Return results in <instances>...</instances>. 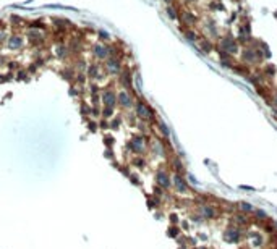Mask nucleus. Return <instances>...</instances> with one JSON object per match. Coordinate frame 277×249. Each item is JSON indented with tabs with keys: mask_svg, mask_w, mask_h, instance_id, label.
<instances>
[{
	"mask_svg": "<svg viewBox=\"0 0 277 249\" xmlns=\"http://www.w3.org/2000/svg\"><path fill=\"white\" fill-rule=\"evenodd\" d=\"M99 126H101V128H107V126H109V123H107V120H102V121L99 123Z\"/></svg>",
	"mask_w": 277,
	"mask_h": 249,
	"instance_id": "25",
	"label": "nucleus"
},
{
	"mask_svg": "<svg viewBox=\"0 0 277 249\" xmlns=\"http://www.w3.org/2000/svg\"><path fill=\"white\" fill-rule=\"evenodd\" d=\"M120 75H122V78H120L122 86L125 89H131V75H130V71H122Z\"/></svg>",
	"mask_w": 277,
	"mask_h": 249,
	"instance_id": "9",
	"label": "nucleus"
},
{
	"mask_svg": "<svg viewBox=\"0 0 277 249\" xmlns=\"http://www.w3.org/2000/svg\"><path fill=\"white\" fill-rule=\"evenodd\" d=\"M118 124H120V120H114V121H112V124H110V126L115 129V128H118Z\"/></svg>",
	"mask_w": 277,
	"mask_h": 249,
	"instance_id": "24",
	"label": "nucleus"
},
{
	"mask_svg": "<svg viewBox=\"0 0 277 249\" xmlns=\"http://www.w3.org/2000/svg\"><path fill=\"white\" fill-rule=\"evenodd\" d=\"M173 183H175V186H177L178 191H186V183H185V180L180 177V175H175V177H173Z\"/></svg>",
	"mask_w": 277,
	"mask_h": 249,
	"instance_id": "12",
	"label": "nucleus"
},
{
	"mask_svg": "<svg viewBox=\"0 0 277 249\" xmlns=\"http://www.w3.org/2000/svg\"><path fill=\"white\" fill-rule=\"evenodd\" d=\"M240 188H241V189H246V191H251V189H253V188H250V186H240Z\"/></svg>",
	"mask_w": 277,
	"mask_h": 249,
	"instance_id": "29",
	"label": "nucleus"
},
{
	"mask_svg": "<svg viewBox=\"0 0 277 249\" xmlns=\"http://www.w3.org/2000/svg\"><path fill=\"white\" fill-rule=\"evenodd\" d=\"M55 52H57V55L60 57V58H63V57L66 55V47L65 45H59V47L55 49Z\"/></svg>",
	"mask_w": 277,
	"mask_h": 249,
	"instance_id": "16",
	"label": "nucleus"
},
{
	"mask_svg": "<svg viewBox=\"0 0 277 249\" xmlns=\"http://www.w3.org/2000/svg\"><path fill=\"white\" fill-rule=\"evenodd\" d=\"M23 45H25V39L21 36H18V34H13V36L8 39V47L12 50H20V49H23Z\"/></svg>",
	"mask_w": 277,
	"mask_h": 249,
	"instance_id": "6",
	"label": "nucleus"
},
{
	"mask_svg": "<svg viewBox=\"0 0 277 249\" xmlns=\"http://www.w3.org/2000/svg\"><path fill=\"white\" fill-rule=\"evenodd\" d=\"M93 54L97 57L99 60H105L110 57V45L107 44H96L93 47Z\"/></svg>",
	"mask_w": 277,
	"mask_h": 249,
	"instance_id": "4",
	"label": "nucleus"
},
{
	"mask_svg": "<svg viewBox=\"0 0 277 249\" xmlns=\"http://www.w3.org/2000/svg\"><path fill=\"white\" fill-rule=\"evenodd\" d=\"M241 58L245 61H254V58H256V54L253 52V49H246L245 52H243Z\"/></svg>",
	"mask_w": 277,
	"mask_h": 249,
	"instance_id": "14",
	"label": "nucleus"
},
{
	"mask_svg": "<svg viewBox=\"0 0 277 249\" xmlns=\"http://www.w3.org/2000/svg\"><path fill=\"white\" fill-rule=\"evenodd\" d=\"M117 104L122 107V109H130V107L133 105V95L128 92L127 89L120 91V92L117 94Z\"/></svg>",
	"mask_w": 277,
	"mask_h": 249,
	"instance_id": "3",
	"label": "nucleus"
},
{
	"mask_svg": "<svg viewBox=\"0 0 277 249\" xmlns=\"http://www.w3.org/2000/svg\"><path fill=\"white\" fill-rule=\"evenodd\" d=\"M157 183H159L162 188H169V186H170V180H169L167 173H164V172L157 173Z\"/></svg>",
	"mask_w": 277,
	"mask_h": 249,
	"instance_id": "10",
	"label": "nucleus"
},
{
	"mask_svg": "<svg viewBox=\"0 0 277 249\" xmlns=\"http://www.w3.org/2000/svg\"><path fill=\"white\" fill-rule=\"evenodd\" d=\"M102 104H104V107H115L117 105V94L112 89H105L102 92Z\"/></svg>",
	"mask_w": 277,
	"mask_h": 249,
	"instance_id": "5",
	"label": "nucleus"
},
{
	"mask_svg": "<svg viewBox=\"0 0 277 249\" xmlns=\"http://www.w3.org/2000/svg\"><path fill=\"white\" fill-rule=\"evenodd\" d=\"M89 128L94 131V129H96V123H94V121H89Z\"/></svg>",
	"mask_w": 277,
	"mask_h": 249,
	"instance_id": "27",
	"label": "nucleus"
},
{
	"mask_svg": "<svg viewBox=\"0 0 277 249\" xmlns=\"http://www.w3.org/2000/svg\"><path fill=\"white\" fill-rule=\"evenodd\" d=\"M102 115H104V118H109V117H112V115H114V107H104V110H102Z\"/></svg>",
	"mask_w": 277,
	"mask_h": 249,
	"instance_id": "17",
	"label": "nucleus"
},
{
	"mask_svg": "<svg viewBox=\"0 0 277 249\" xmlns=\"http://www.w3.org/2000/svg\"><path fill=\"white\" fill-rule=\"evenodd\" d=\"M3 39H5V34H3V31H0V42H2Z\"/></svg>",
	"mask_w": 277,
	"mask_h": 249,
	"instance_id": "28",
	"label": "nucleus"
},
{
	"mask_svg": "<svg viewBox=\"0 0 277 249\" xmlns=\"http://www.w3.org/2000/svg\"><path fill=\"white\" fill-rule=\"evenodd\" d=\"M105 71L109 73V75H120L122 73V63L120 60L117 58V57H109V58H105Z\"/></svg>",
	"mask_w": 277,
	"mask_h": 249,
	"instance_id": "2",
	"label": "nucleus"
},
{
	"mask_svg": "<svg viewBox=\"0 0 277 249\" xmlns=\"http://www.w3.org/2000/svg\"><path fill=\"white\" fill-rule=\"evenodd\" d=\"M256 215H258L259 218H266V214H264L263 210H258V212H256Z\"/></svg>",
	"mask_w": 277,
	"mask_h": 249,
	"instance_id": "26",
	"label": "nucleus"
},
{
	"mask_svg": "<svg viewBox=\"0 0 277 249\" xmlns=\"http://www.w3.org/2000/svg\"><path fill=\"white\" fill-rule=\"evenodd\" d=\"M238 236H240V233L237 230H229L227 233H225V240L230 241V243H235L237 240H238Z\"/></svg>",
	"mask_w": 277,
	"mask_h": 249,
	"instance_id": "13",
	"label": "nucleus"
},
{
	"mask_svg": "<svg viewBox=\"0 0 277 249\" xmlns=\"http://www.w3.org/2000/svg\"><path fill=\"white\" fill-rule=\"evenodd\" d=\"M185 37L190 39V41H196V32H195V31H186V32H185Z\"/></svg>",
	"mask_w": 277,
	"mask_h": 249,
	"instance_id": "19",
	"label": "nucleus"
},
{
	"mask_svg": "<svg viewBox=\"0 0 277 249\" xmlns=\"http://www.w3.org/2000/svg\"><path fill=\"white\" fill-rule=\"evenodd\" d=\"M165 2H172V0H165Z\"/></svg>",
	"mask_w": 277,
	"mask_h": 249,
	"instance_id": "30",
	"label": "nucleus"
},
{
	"mask_svg": "<svg viewBox=\"0 0 277 249\" xmlns=\"http://www.w3.org/2000/svg\"><path fill=\"white\" fill-rule=\"evenodd\" d=\"M188 2H195V0H188Z\"/></svg>",
	"mask_w": 277,
	"mask_h": 249,
	"instance_id": "31",
	"label": "nucleus"
},
{
	"mask_svg": "<svg viewBox=\"0 0 277 249\" xmlns=\"http://www.w3.org/2000/svg\"><path fill=\"white\" fill-rule=\"evenodd\" d=\"M86 75H88L89 78H99V76H101V75H99V66L96 65V63L89 65V66L86 68Z\"/></svg>",
	"mask_w": 277,
	"mask_h": 249,
	"instance_id": "11",
	"label": "nucleus"
},
{
	"mask_svg": "<svg viewBox=\"0 0 277 249\" xmlns=\"http://www.w3.org/2000/svg\"><path fill=\"white\" fill-rule=\"evenodd\" d=\"M240 209H241V210H245V212H251L253 206H250V204H246V202H240Z\"/></svg>",
	"mask_w": 277,
	"mask_h": 249,
	"instance_id": "18",
	"label": "nucleus"
},
{
	"mask_svg": "<svg viewBox=\"0 0 277 249\" xmlns=\"http://www.w3.org/2000/svg\"><path fill=\"white\" fill-rule=\"evenodd\" d=\"M201 47H203V50H211V42H207V41H203V44H201Z\"/></svg>",
	"mask_w": 277,
	"mask_h": 249,
	"instance_id": "22",
	"label": "nucleus"
},
{
	"mask_svg": "<svg viewBox=\"0 0 277 249\" xmlns=\"http://www.w3.org/2000/svg\"><path fill=\"white\" fill-rule=\"evenodd\" d=\"M135 109H136V117L143 118V120H152V118H154V112H152V109L143 100H138Z\"/></svg>",
	"mask_w": 277,
	"mask_h": 249,
	"instance_id": "1",
	"label": "nucleus"
},
{
	"mask_svg": "<svg viewBox=\"0 0 277 249\" xmlns=\"http://www.w3.org/2000/svg\"><path fill=\"white\" fill-rule=\"evenodd\" d=\"M99 37L101 39H109L110 36H109V32H107V31H99Z\"/></svg>",
	"mask_w": 277,
	"mask_h": 249,
	"instance_id": "23",
	"label": "nucleus"
},
{
	"mask_svg": "<svg viewBox=\"0 0 277 249\" xmlns=\"http://www.w3.org/2000/svg\"><path fill=\"white\" fill-rule=\"evenodd\" d=\"M222 49L227 50L229 54H235L237 52V44H235V41L232 37H225L222 41Z\"/></svg>",
	"mask_w": 277,
	"mask_h": 249,
	"instance_id": "8",
	"label": "nucleus"
},
{
	"mask_svg": "<svg viewBox=\"0 0 277 249\" xmlns=\"http://www.w3.org/2000/svg\"><path fill=\"white\" fill-rule=\"evenodd\" d=\"M203 215L207 217V218H212L214 215H216V212H214L212 207H204V209H203Z\"/></svg>",
	"mask_w": 277,
	"mask_h": 249,
	"instance_id": "15",
	"label": "nucleus"
},
{
	"mask_svg": "<svg viewBox=\"0 0 277 249\" xmlns=\"http://www.w3.org/2000/svg\"><path fill=\"white\" fill-rule=\"evenodd\" d=\"M165 11H167V15L170 16L172 20H177V11H173V8H172V7H167V10H165Z\"/></svg>",
	"mask_w": 277,
	"mask_h": 249,
	"instance_id": "21",
	"label": "nucleus"
},
{
	"mask_svg": "<svg viewBox=\"0 0 277 249\" xmlns=\"http://www.w3.org/2000/svg\"><path fill=\"white\" fill-rule=\"evenodd\" d=\"M159 129L164 133V136H169V128L165 126V123H164V121H159Z\"/></svg>",
	"mask_w": 277,
	"mask_h": 249,
	"instance_id": "20",
	"label": "nucleus"
},
{
	"mask_svg": "<svg viewBox=\"0 0 277 249\" xmlns=\"http://www.w3.org/2000/svg\"><path fill=\"white\" fill-rule=\"evenodd\" d=\"M130 147L135 151V152H143L144 149V141L141 136H135V138L131 139V143H130Z\"/></svg>",
	"mask_w": 277,
	"mask_h": 249,
	"instance_id": "7",
	"label": "nucleus"
}]
</instances>
